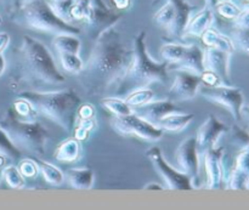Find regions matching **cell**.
<instances>
[{"mask_svg": "<svg viewBox=\"0 0 249 210\" xmlns=\"http://www.w3.org/2000/svg\"><path fill=\"white\" fill-rule=\"evenodd\" d=\"M133 60V48L116 27L96 36L94 48L82 72L77 75L89 96H101L116 90Z\"/></svg>", "mask_w": 249, "mask_h": 210, "instance_id": "obj_1", "label": "cell"}, {"mask_svg": "<svg viewBox=\"0 0 249 210\" xmlns=\"http://www.w3.org/2000/svg\"><path fill=\"white\" fill-rule=\"evenodd\" d=\"M21 75L38 91L61 89L66 78L56 66L53 53L40 40L23 35L18 49Z\"/></svg>", "mask_w": 249, "mask_h": 210, "instance_id": "obj_2", "label": "cell"}, {"mask_svg": "<svg viewBox=\"0 0 249 210\" xmlns=\"http://www.w3.org/2000/svg\"><path fill=\"white\" fill-rule=\"evenodd\" d=\"M133 60L125 75L114 90L116 96H125L133 90L150 84H167L169 82V63L158 62L151 57L146 44V31H141L133 40Z\"/></svg>", "mask_w": 249, "mask_h": 210, "instance_id": "obj_3", "label": "cell"}, {"mask_svg": "<svg viewBox=\"0 0 249 210\" xmlns=\"http://www.w3.org/2000/svg\"><path fill=\"white\" fill-rule=\"evenodd\" d=\"M18 96L31 102L36 114H41L67 133L74 129L77 109L82 105V99L71 88L22 91Z\"/></svg>", "mask_w": 249, "mask_h": 210, "instance_id": "obj_4", "label": "cell"}, {"mask_svg": "<svg viewBox=\"0 0 249 210\" xmlns=\"http://www.w3.org/2000/svg\"><path fill=\"white\" fill-rule=\"evenodd\" d=\"M0 126L19 151L26 150L34 155H44L50 134L36 119L19 118L12 108L0 119Z\"/></svg>", "mask_w": 249, "mask_h": 210, "instance_id": "obj_5", "label": "cell"}, {"mask_svg": "<svg viewBox=\"0 0 249 210\" xmlns=\"http://www.w3.org/2000/svg\"><path fill=\"white\" fill-rule=\"evenodd\" d=\"M19 14L24 26L33 31L53 35L61 33L78 34L80 32L78 27L58 16L53 5L46 0H26L19 7Z\"/></svg>", "mask_w": 249, "mask_h": 210, "instance_id": "obj_6", "label": "cell"}, {"mask_svg": "<svg viewBox=\"0 0 249 210\" xmlns=\"http://www.w3.org/2000/svg\"><path fill=\"white\" fill-rule=\"evenodd\" d=\"M163 1L162 6L153 15V21L172 36L179 38L186 24L196 11V6L187 0H156Z\"/></svg>", "mask_w": 249, "mask_h": 210, "instance_id": "obj_7", "label": "cell"}, {"mask_svg": "<svg viewBox=\"0 0 249 210\" xmlns=\"http://www.w3.org/2000/svg\"><path fill=\"white\" fill-rule=\"evenodd\" d=\"M198 92L207 101L225 108L235 121H242V108L245 106V95L242 89L226 84L216 87L201 84Z\"/></svg>", "mask_w": 249, "mask_h": 210, "instance_id": "obj_8", "label": "cell"}, {"mask_svg": "<svg viewBox=\"0 0 249 210\" xmlns=\"http://www.w3.org/2000/svg\"><path fill=\"white\" fill-rule=\"evenodd\" d=\"M111 125L117 133L125 136H136L141 140L157 142L162 139L163 130L156 124L146 121L138 113L122 117H112Z\"/></svg>", "mask_w": 249, "mask_h": 210, "instance_id": "obj_9", "label": "cell"}, {"mask_svg": "<svg viewBox=\"0 0 249 210\" xmlns=\"http://www.w3.org/2000/svg\"><path fill=\"white\" fill-rule=\"evenodd\" d=\"M146 157L152 163L153 168L158 173L163 181L165 182V186L169 190H185L189 191L195 187L194 181L187 174L182 173L177 167H173L172 164L165 160L162 151L157 146H153L146 152Z\"/></svg>", "mask_w": 249, "mask_h": 210, "instance_id": "obj_10", "label": "cell"}, {"mask_svg": "<svg viewBox=\"0 0 249 210\" xmlns=\"http://www.w3.org/2000/svg\"><path fill=\"white\" fill-rule=\"evenodd\" d=\"M177 168L189 175L192 181H198L201 174V156L197 148L196 135L187 136L180 142L175 151Z\"/></svg>", "mask_w": 249, "mask_h": 210, "instance_id": "obj_11", "label": "cell"}, {"mask_svg": "<svg viewBox=\"0 0 249 210\" xmlns=\"http://www.w3.org/2000/svg\"><path fill=\"white\" fill-rule=\"evenodd\" d=\"M229 130L230 129L223 122L219 121L213 114H209L206 121L201 124L196 134L197 148H198L199 156L202 157L206 151L216 147L221 136L228 133Z\"/></svg>", "mask_w": 249, "mask_h": 210, "instance_id": "obj_12", "label": "cell"}, {"mask_svg": "<svg viewBox=\"0 0 249 210\" xmlns=\"http://www.w3.org/2000/svg\"><path fill=\"white\" fill-rule=\"evenodd\" d=\"M202 84L201 74L177 70L174 82L169 89V96L173 101H190L198 94V89Z\"/></svg>", "mask_w": 249, "mask_h": 210, "instance_id": "obj_13", "label": "cell"}, {"mask_svg": "<svg viewBox=\"0 0 249 210\" xmlns=\"http://www.w3.org/2000/svg\"><path fill=\"white\" fill-rule=\"evenodd\" d=\"M223 148L216 146V147L211 148L206 151L202 155L203 158L204 170H206V189L216 190L220 189L223 185L224 179H225V173H224L223 164Z\"/></svg>", "mask_w": 249, "mask_h": 210, "instance_id": "obj_14", "label": "cell"}, {"mask_svg": "<svg viewBox=\"0 0 249 210\" xmlns=\"http://www.w3.org/2000/svg\"><path fill=\"white\" fill-rule=\"evenodd\" d=\"M121 18L122 15L107 9L102 2L99 1L97 4L94 2L91 12H90L89 17L85 19V22H87L90 34L92 36H97L109 27L116 26V23Z\"/></svg>", "mask_w": 249, "mask_h": 210, "instance_id": "obj_15", "label": "cell"}, {"mask_svg": "<svg viewBox=\"0 0 249 210\" xmlns=\"http://www.w3.org/2000/svg\"><path fill=\"white\" fill-rule=\"evenodd\" d=\"M230 61L231 53L225 51L214 48H207L203 50L204 70L215 73L226 85H230Z\"/></svg>", "mask_w": 249, "mask_h": 210, "instance_id": "obj_16", "label": "cell"}, {"mask_svg": "<svg viewBox=\"0 0 249 210\" xmlns=\"http://www.w3.org/2000/svg\"><path fill=\"white\" fill-rule=\"evenodd\" d=\"M169 70L173 72L186 70V72L195 73V74H202L204 72L203 50L196 44H190L182 60L175 65H169Z\"/></svg>", "mask_w": 249, "mask_h": 210, "instance_id": "obj_17", "label": "cell"}, {"mask_svg": "<svg viewBox=\"0 0 249 210\" xmlns=\"http://www.w3.org/2000/svg\"><path fill=\"white\" fill-rule=\"evenodd\" d=\"M214 23V10L213 7L206 5L203 9L199 11L195 12L192 17L190 18L189 23L186 24L184 29L182 35H190V36H199L203 34L204 31L211 28Z\"/></svg>", "mask_w": 249, "mask_h": 210, "instance_id": "obj_18", "label": "cell"}, {"mask_svg": "<svg viewBox=\"0 0 249 210\" xmlns=\"http://www.w3.org/2000/svg\"><path fill=\"white\" fill-rule=\"evenodd\" d=\"M141 113L139 116H141L142 118H145L146 121L151 122V123L156 124L157 125L158 122L163 118L167 114L172 113V112L181 111L179 106H177L175 101H173L172 99H165V100H158V101H151L150 104L145 105V106L140 107Z\"/></svg>", "mask_w": 249, "mask_h": 210, "instance_id": "obj_19", "label": "cell"}, {"mask_svg": "<svg viewBox=\"0 0 249 210\" xmlns=\"http://www.w3.org/2000/svg\"><path fill=\"white\" fill-rule=\"evenodd\" d=\"M195 114L194 113H182V112L177 111L167 114L158 122L157 126H160L163 131L168 133L178 134L184 131L190 124L194 122Z\"/></svg>", "mask_w": 249, "mask_h": 210, "instance_id": "obj_20", "label": "cell"}, {"mask_svg": "<svg viewBox=\"0 0 249 210\" xmlns=\"http://www.w3.org/2000/svg\"><path fill=\"white\" fill-rule=\"evenodd\" d=\"M65 180L72 189L90 190L95 184V174L90 168H70L66 172Z\"/></svg>", "mask_w": 249, "mask_h": 210, "instance_id": "obj_21", "label": "cell"}, {"mask_svg": "<svg viewBox=\"0 0 249 210\" xmlns=\"http://www.w3.org/2000/svg\"><path fill=\"white\" fill-rule=\"evenodd\" d=\"M201 38L207 48L218 49V50L225 51V52L231 53V55H232L236 50V46L235 44H233L232 39L224 35V34L219 33L216 29L212 28V27L203 32Z\"/></svg>", "mask_w": 249, "mask_h": 210, "instance_id": "obj_22", "label": "cell"}, {"mask_svg": "<svg viewBox=\"0 0 249 210\" xmlns=\"http://www.w3.org/2000/svg\"><path fill=\"white\" fill-rule=\"evenodd\" d=\"M80 141L75 138L63 140L60 145L56 147L53 158L61 163H74L77 162L80 156Z\"/></svg>", "mask_w": 249, "mask_h": 210, "instance_id": "obj_23", "label": "cell"}, {"mask_svg": "<svg viewBox=\"0 0 249 210\" xmlns=\"http://www.w3.org/2000/svg\"><path fill=\"white\" fill-rule=\"evenodd\" d=\"M53 45L58 53H77L79 55L80 50H82V41L78 38L77 34H56L53 39Z\"/></svg>", "mask_w": 249, "mask_h": 210, "instance_id": "obj_24", "label": "cell"}, {"mask_svg": "<svg viewBox=\"0 0 249 210\" xmlns=\"http://www.w3.org/2000/svg\"><path fill=\"white\" fill-rule=\"evenodd\" d=\"M36 162L38 163L39 172L41 173L44 180H45L49 185H51V186H61V185L66 181L65 173H63L60 168L51 164V163L44 162V160L40 159H36Z\"/></svg>", "mask_w": 249, "mask_h": 210, "instance_id": "obj_25", "label": "cell"}, {"mask_svg": "<svg viewBox=\"0 0 249 210\" xmlns=\"http://www.w3.org/2000/svg\"><path fill=\"white\" fill-rule=\"evenodd\" d=\"M189 45L190 44L182 43H165L160 49V56L169 65H175L182 60L189 49Z\"/></svg>", "mask_w": 249, "mask_h": 210, "instance_id": "obj_26", "label": "cell"}, {"mask_svg": "<svg viewBox=\"0 0 249 210\" xmlns=\"http://www.w3.org/2000/svg\"><path fill=\"white\" fill-rule=\"evenodd\" d=\"M101 105L104 108H106L109 113L113 114L114 117L128 116V114L135 113L133 107L128 105V102L124 99H121L118 96L114 97H105L102 99Z\"/></svg>", "mask_w": 249, "mask_h": 210, "instance_id": "obj_27", "label": "cell"}, {"mask_svg": "<svg viewBox=\"0 0 249 210\" xmlns=\"http://www.w3.org/2000/svg\"><path fill=\"white\" fill-rule=\"evenodd\" d=\"M155 91L152 89H150L148 87L139 88V89L133 90V91L129 92L128 95H125V101L128 102V105H130L133 108L135 107H142L145 105L150 104L151 101L155 100Z\"/></svg>", "mask_w": 249, "mask_h": 210, "instance_id": "obj_28", "label": "cell"}, {"mask_svg": "<svg viewBox=\"0 0 249 210\" xmlns=\"http://www.w3.org/2000/svg\"><path fill=\"white\" fill-rule=\"evenodd\" d=\"M92 5V0H73L68 11L71 21H85L91 12Z\"/></svg>", "mask_w": 249, "mask_h": 210, "instance_id": "obj_29", "label": "cell"}, {"mask_svg": "<svg viewBox=\"0 0 249 210\" xmlns=\"http://www.w3.org/2000/svg\"><path fill=\"white\" fill-rule=\"evenodd\" d=\"M2 180L10 189L21 190L26 186V177L21 174L18 168L15 165H6L2 169Z\"/></svg>", "mask_w": 249, "mask_h": 210, "instance_id": "obj_30", "label": "cell"}, {"mask_svg": "<svg viewBox=\"0 0 249 210\" xmlns=\"http://www.w3.org/2000/svg\"><path fill=\"white\" fill-rule=\"evenodd\" d=\"M62 70L70 74L78 75L84 67V61L77 53H58Z\"/></svg>", "mask_w": 249, "mask_h": 210, "instance_id": "obj_31", "label": "cell"}, {"mask_svg": "<svg viewBox=\"0 0 249 210\" xmlns=\"http://www.w3.org/2000/svg\"><path fill=\"white\" fill-rule=\"evenodd\" d=\"M0 153L6 156L10 160L21 159V151L15 146V143L1 126H0Z\"/></svg>", "mask_w": 249, "mask_h": 210, "instance_id": "obj_32", "label": "cell"}, {"mask_svg": "<svg viewBox=\"0 0 249 210\" xmlns=\"http://www.w3.org/2000/svg\"><path fill=\"white\" fill-rule=\"evenodd\" d=\"M214 7L218 11V14L220 16H223L224 18L233 19V21L237 18L238 15L242 11V9L238 5H236L232 0H229V1H218Z\"/></svg>", "mask_w": 249, "mask_h": 210, "instance_id": "obj_33", "label": "cell"}, {"mask_svg": "<svg viewBox=\"0 0 249 210\" xmlns=\"http://www.w3.org/2000/svg\"><path fill=\"white\" fill-rule=\"evenodd\" d=\"M232 41L235 46H238L243 52L249 55V28H240L235 27L232 31Z\"/></svg>", "mask_w": 249, "mask_h": 210, "instance_id": "obj_34", "label": "cell"}, {"mask_svg": "<svg viewBox=\"0 0 249 210\" xmlns=\"http://www.w3.org/2000/svg\"><path fill=\"white\" fill-rule=\"evenodd\" d=\"M12 109H14L15 113H16L19 118L23 119H34L32 118V116L36 113V112L34 111L33 106L31 105V102L19 96L18 100H16V101L14 102V105H12Z\"/></svg>", "mask_w": 249, "mask_h": 210, "instance_id": "obj_35", "label": "cell"}, {"mask_svg": "<svg viewBox=\"0 0 249 210\" xmlns=\"http://www.w3.org/2000/svg\"><path fill=\"white\" fill-rule=\"evenodd\" d=\"M95 126H96V119L95 118L77 122L74 125V138L79 141H84L90 131L94 130Z\"/></svg>", "mask_w": 249, "mask_h": 210, "instance_id": "obj_36", "label": "cell"}, {"mask_svg": "<svg viewBox=\"0 0 249 210\" xmlns=\"http://www.w3.org/2000/svg\"><path fill=\"white\" fill-rule=\"evenodd\" d=\"M17 168H18L21 174L23 175L26 179H34V177L39 174L38 163H36V160L31 159V158L19 159Z\"/></svg>", "mask_w": 249, "mask_h": 210, "instance_id": "obj_37", "label": "cell"}, {"mask_svg": "<svg viewBox=\"0 0 249 210\" xmlns=\"http://www.w3.org/2000/svg\"><path fill=\"white\" fill-rule=\"evenodd\" d=\"M233 168L241 170L243 174H246L248 176L249 180V146L241 150V152L238 153L237 157H236L235 165Z\"/></svg>", "mask_w": 249, "mask_h": 210, "instance_id": "obj_38", "label": "cell"}, {"mask_svg": "<svg viewBox=\"0 0 249 210\" xmlns=\"http://www.w3.org/2000/svg\"><path fill=\"white\" fill-rule=\"evenodd\" d=\"M231 130V129H230ZM231 140L236 143V145L241 146L242 148L248 147L249 146V133H246L243 129L238 128V126H235L231 130Z\"/></svg>", "mask_w": 249, "mask_h": 210, "instance_id": "obj_39", "label": "cell"}, {"mask_svg": "<svg viewBox=\"0 0 249 210\" xmlns=\"http://www.w3.org/2000/svg\"><path fill=\"white\" fill-rule=\"evenodd\" d=\"M95 118V107L91 104L80 105L77 109V116H75V123L79 121H85V119ZM75 125V124H74Z\"/></svg>", "mask_w": 249, "mask_h": 210, "instance_id": "obj_40", "label": "cell"}, {"mask_svg": "<svg viewBox=\"0 0 249 210\" xmlns=\"http://www.w3.org/2000/svg\"><path fill=\"white\" fill-rule=\"evenodd\" d=\"M202 77V84L207 85V87H216V85L224 84L223 80L213 72H209V70H204L201 74Z\"/></svg>", "mask_w": 249, "mask_h": 210, "instance_id": "obj_41", "label": "cell"}, {"mask_svg": "<svg viewBox=\"0 0 249 210\" xmlns=\"http://www.w3.org/2000/svg\"><path fill=\"white\" fill-rule=\"evenodd\" d=\"M235 27L240 28H249V7L242 9L241 14L235 19Z\"/></svg>", "mask_w": 249, "mask_h": 210, "instance_id": "obj_42", "label": "cell"}, {"mask_svg": "<svg viewBox=\"0 0 249 210\" xmlns=\"http://www.w3.org/2000/svg\"><path fill=\"white\" fill-rule=\"evenodd\" d=\"M114 7L118 10H126L130 7L131 0H112Z\"/></svg>", "mask_w": 249, "mask_h": 210, "instance_id": "obj_43", "label": "cell"}, {"mask_svg": "<svg viewBox=\"0 0 249 210\" xmlns=\"http://www.w3.org/2000/svg\"><path fill=\"white\" fill-rule=\"evenodd\" d=\"M10 43V35L7 33H0V52H4Z\"/></svg>", "mask_w": 249, "mask_h": 210, "instance_id": "obj_44", "label": "cell"}, {"mask_svg": "<svg viewBox=\"0 0 249 210\" xmlns=\"http://www.w3.org/2000/svg\"><path fill=\"white\" fill-rule=\"evenodd\" d=\"M7 159H9V158H7L6 156L0 153V182H1L2 180V169L7 165Z\"/></svg>", "mask_w": 249, "mask_h": 210, "instance_id": "obj_45", "label": "cell"}, {"mask_svg": "<svg viewBox=\"0 0 249 210\" xmlns=\"http://www.w3.org/2000/svg\"><path fill=\"white\" fill-rule=\"evenodd\" d=\"M6 70V58H5L4 52H0V77L5 73Z\"/></svg>", "mask_w": 249, "mask_h": 210, "instance_id": "obj_46", "label": "cell"}, {"mask_svg": "<svg viewBox=\"0 0 249 210\" xmlns=\"http://www.w3.org/2000/svg\"><path fill=\"white\" fill-rule=\"evenodd\" d=\"M145 190H163V186L160 184H156V182H151L145 186Z\"/></svg>", "mask_w": 249, "mask_h": 210, "instance_id": "obj_47", "label": "cell"}, {"mask_svg": "<svg viewBox=\"0 0 249 210\" xmlns=\"http://www.w3.org/2000/svg\"><path fill=\"white\" fill-rule=\"evenodd\" d=\"M246 118L249 122V105H245L242 108V119Z\"/></svg>", "mask_w": 249, "mask_h": 210, "instance_id": "obj_48", "label": "cell"}, {"mask_svg": "<svg viewBox=\"0 0 249 210\" xmlns=\"http://www.w3.org/2000/svg\"><path fill=\"white\" fill-rule=\"evenodd\" d=\"M62 1H68V0H53V2H62Z\"/></svg>", "mask_w": 249, "mask_h": 210, "instance_id": "obj_49", "label": "cell"}, {"mask_svg": "<svg viewBox=\"0 0 249 210\" xmlns=\"http://www.w3.org/2000/svg\"><path fill=\"white\" fill-rule=\"evenodd\" d=\"M218 1H229V0H218Z\"/></svg>", "mask_w": 249, "mask_h": 210, "instance_id": "obj_50", "label": "cell"}, {"mask_svg": "<svg viewBox=\"0 0 249 210\" xmlns=\"http://www.w3.org/2000/svg\"><path fill=\"white\" fill-rule=\"evenodd\" d=\"M246 4H247V5L249 4V0H247V2H246ZM247 5H246V6H247Z\"/></svg>", "mask_w": 249, "mask_h": 210, "instance_id": "obj_51", "label": "cell"}, {"mask_svg": "<svg viewBox=\"0 0 249 210\" xmlns=\"http://www.w3.org/2000/svg\"><path fill=\"white\" fill-rule=\"evenodd\" d=\"M245 7H249V4H248V5H247V6H245Z\"/></svg>", "mask_w": 249, "mask_h": 210, "instance_id": "obj_52", "label": "cell"}]
</instances>
